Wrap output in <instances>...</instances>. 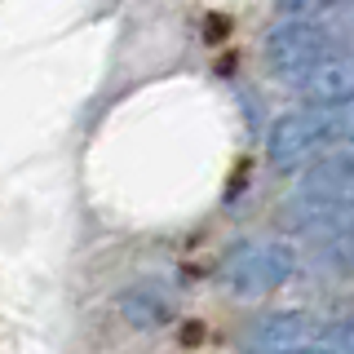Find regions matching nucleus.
I'll use <instances>...</instances> for the list:
<instances>
[{"label":"nucleus","mask_w":354,"mask_h":354,"mask_svg":"<svg viewBox=\"0 0 354 354\" xmlns=\"http://www.w3.org/2000/svg\"><path fill=\"white\" fill-rule=\"evenodd\" d=\"M341 53H346L341 40L332 36L315 14H306V5L288 9V14L266 31V62H270V71L292 88L301 80H310L319 66H328L332 58H341Z\"/></svg>","instance_id":"nucleus-1"},{"label":"nucleus","mask_w":354,"mask_h":354,"mask_svg":"<svg viewBox=\"0 0 354 354\" xmlns=\"http://www.w3.org/2000/svg\"><path fill=\"white\" fill-rule=\"evenodd\" d=\"M292 274H297V248L279 239L235 243L221 261V283L235 297H266L274 288H283Z\"/></svg>","instance_id":"nucleus-2"},{"label":"nucleus","mask_w":354,"mask_h":354,"mask_svg":"<svg viewBox=\"0 0 354 354\" xmlns=\"http://www.w3.org/2000/svg\"><path fill=\"white\" fill-rule=\"evenodd\" d=\"M319 341H324V328H315L310 315H270L248 337V350L252 354H288L301 346H319Z\"/></svg>","instance_id":"nucleus-3"},{"label":"nucleus","mask_w":354,"mask_h":354,"mask_svg":"<svg viewBox=\"0 0 354 354\" xmlns=\"http://www.w3.org/2000/svg\"><path fill=\"white\" fill-rule=\"evenodd\" d=\"M120 306L133 328H164L173 319V288L169 279H138Z\"/></svg>","instance_id":"nucleus-4"},{"label":"nucleus","mask_w":354,"mask_h":354,"mask_svg":"<svg viewBox=\"0 0 354 354\" xmlns=\"http://www.w3.org/2000/svg\"><path fill=\"white\" fill-rule=\"evenodd\" d=\"M324 346H328L332 354H354V319L324 328Z\"/></svg>","instance_id":"nucleus-5"},{"label":"nucleus","mask_w":354,"mask_h":354,"mask_svg":"<svg viewBox=\"0 0 354 354\" xmlns=\"http://www.w3.org/2000/svg\"><path fill=\"white\" fill-rule=\"evenodd\" d=\"M288 354H332L324 341H319V346H301V350H288Z\"/></svg>","instance_id":"nucleus-6"}]
</instances>
